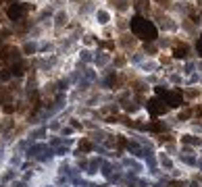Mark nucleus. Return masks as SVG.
<instances>
[{
	"label": "nucleus",
	"instance_id": "39448f33",
	"mask_svg": "<svg viewBox=\"0 0 202 187\" xmlns=\"http://www.w3.org/2000/svg\"><path fill=\"white\" fill-rule=\"evenodd\" d=\"M196 50H198V54L202 56V35L198 38V42H196Z\"/></svg>",
	"mask_w": 202,
	"mask_h": 187
},
{
	"label": "nucleus",
	"instance_id": "f03ea898",
	"mask_svg": "<svg viewBox=\"0 0 202 187\" xmlns=\"http://www.w3.org/2000/svg\"><path fill=\"white\" fill-rule=\"evenodd\" d=\"M27 11H29V6L27 4H8V8H6V15H8V19L11 21H23L25 19V15H27Z\"/></svg>",
	"mask_w": 202,
	"mask_h": 187
},
{
	"label": "nucleus",
	"instance_id": "20e7f679",
	"mask_svg": "<svg viewBox=\"0 0 202 187\" xmlns=\"http://www.w3.org/2000/svg\"><path fill=\"white\" fill-rule=\"evenodd\" d=\"M173 56L175 58H186L188 56V46H177L173 50Z\"/></svg>",
	"mask_w": 202,
	"mask_h": 187
},
{
	"label": "nucleus",
	"instance_id": "7ed1b4c3",
	"mask_svg": "<svg viewBox=\"0 0 202 187\" xmlns=\"http://www.w3.org/2000/svg\"><path fill=\"white\" fill-rule=\"evenodd\" d=\"M167 108H169V104H167L165 100H161V98H152V100L148 102L150 114H163V112H167Z\"/></svg>",
	"mask_w": 202,
	"mask_h": 187
},
{
	"label": "nucleus",
	"instance_id": "423d86ee",
	"mask_svg": "<svg viewBox=\"0 0 202 187\" xmlns=\"http://www.w3.org/2000/svg\"><path fill=\"white\" fill-rule=\"evenodd\" d=\"M169 187H181V183H179V181H173V183H171Z\"/></svg>",
	"mask_w": 202,
	"mask_h": 187
},
{
	"label": "nucleus",
	"instance_id": "f257e3e1",
	"mask_svg": "<svg viewBox=\"0 0 202 187\" xmlns=\"http://www.w3.org/2000/svg\"><path fill=\"white\" fill-rule=\"evenodd\" d=\"M129 27H131V33H134L138 40H144V42H152V40H156V35H159L156 25L150 19H146L144 15H136L134 19H131Z\"/></svg>",
	"mask_w": 202,
	"mask_h": 187
}]
</instances>
